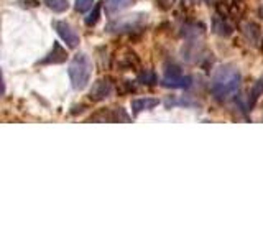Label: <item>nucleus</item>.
Wrapping results in <instances>:
<instances>
[{
  "instance_id": "obj_1",
  "label": "nucleus",
  "mask_w": 263,
  "mask_h": 247,
  "mask_svg": "<svg viewBox=\"0 0 263 247\" xmlns=\"http://www.w3.org/2000/svg\"><path fill=\"white\" fill-rule=\"evenodd\" d=\"M240 83H242V76L239 69L235 66L224 64L215 69L212 81H210V91H212L215 99L227 101V99H230L239 92Z\"/></svg>"
},
{
  "instance_id": "obj_2",
  "label": "nucleus",
  "mask_w": 263,
  "mask_h": 247,
  "mask_svg": "<svg viewBox=\"0 0 263 247\" xmlns=\"http://www.w3.org/2000/svg\"><path fill=\"white\" fill-rule=\"evenodd\" d=\"M91 73H92V64L87 55L79 53V55H76L71 59L68 75L72 83V88L76 91H82L87 88V84L91 81Z\"/></svg>"
},
{
  "instance_id": "obj_3",
  "label": "nucleus",
  "mask_w": 263,
  "mask_h": 247,
  "mask_svg": "<svg viewBox=\"0 0 263 247\" xmlns=\"http://www.w3.org/2000/svg\"><path fill=\"white\" fill-rule=\"evenodd\" d=\"M147 22V15L145 13H132V15H125L120 18H115L107 25V31L110 33H132L138 28H142Z\"/></svg>"
},
{
  "instance_id": "obj_4",
  "label": "nucleus",
  "mask_w": 263,
  "mask_h": 247,
  "mask_svg": "<svg viewBox=\"0 0 263 247\" xmlns=\"http://www.w3.org/2000/svg\"><path fill=\"white\" fill-rule=\"evenodd\" d=\"M53 25H55L56 33L66 43V46H68V48H76V46L79 45V35L76 33V30L72 28L68 22H63V20H56Z\"/></svg>"
},
{
  "instance_id": "obj_5",
  "label": "nucleus",
  "mask_w": 263,
  "mask_h": 247,
  "mask_svg": "<svg viewBox=\"0 0 263 247\" xmlns=\"http://www.w3.org/2000/svg\"><path fill=\"white\" fill-rule=\"evenodd\" d=\"M191 79L189 76H183L180 68L173 66V71H166V75L163 78V86L164 88H176V89H186L191 86Z\"/></svg>"
},
{
  "instance_id": "obj_6",
  "label": "nucleus",
  "mask_w": 263,
  "mask_h": 247,
  "mask_svg": "<svg viewBox=\"0 0 263 247\" xmlns=\"http://www.w3.org/2000/svg\"><path fill=\"white\" fill-rule=\"evenodd\" d=\"M66 59H68V53H66V50L58 42H55L53 43L51 51L41 59V61H38V64H59V63H64Z\"/></svg>"
},
{
  "instance_id": "obj_7",
  "label": "nucleus",
  "mask_w": 263,
  "mask_h": 247,
  "mask_svg": "<svg viewBox=\"0 0 263 247\" xmlns=\"http://www.w3.org/2000/svg\"><path fill=\"white\" fill-rule=\"evenodd\" d=\"M112 94V84L109 83V79H99V81L94 83L91 89V99L94 101H104Z\"/></svg>"
},
{
  "instance_id": "obj_8",
  "label": "nucleus",
  "mask_w": 263,
  "mask_h": 247,
  "mask_svg": "<svg viewBox=\"0 0 263 247\" xmlns=\"http://www.w3.org/2000/svg\"><path fill=\"white\" fill-rule=\"evenodd\" d=\"M158 104H160V101H158V99H153V97L135 99V101H132V112H134L135 116H138V114H142V112H145V111L155 109Z\"/></svg>"
},
{
  "instance_id": "obj_9",
  "label": "nucleus",
  "mask_w": 263,
  "mask_h": 247,
  "mask_svg": "<svg viewBox=\"0 0 263 247\" xmlns=\"http://www.w3.org/2000/svg\"><path fill=\"white\" fill-rule=\"evenodd\" d=\"M134 2L135 0H105L104 5H105V12H107L109 15H115V13L128 9Z\"/></svg>"
},
{
  "instance_id": "obj_10",
  "label": "nucleus",
  "mask_w": 263,
  "mask_h": 247,
  "mask_svg": "<svg viewBox=\"0 0 263 247\" xmlns=\"http://www.w3.org/2000/svg\"><path fill=\"white\" fill-rule=\"evenodd\" d=\"M212 30L217 33V35H222V37H229L230 33H232V26H230L227 22H224L222 18L219 17H214L212 20Z\"/></svg>"
},
{
  "instance_id": "obj_11",
  "label": "nucleus",
  "mask_w": 263,
  "mask_h": 247,
  "mask_svg": "<svg viewBox=\"0 0 263 247\" xmlns=\"http://www.w3.org/2000/svg\"><path fill=\"white\" fill-rule=\"evenodd\" d=\"M45 4L50 10L56 12V13H63L68 10V7H69L68 0H45Z\"/></svg>"
},
{
  "instance_id": "obj_12",
  "label": "nucleus",
  "mask_w": 263,
  "mask_h": 247,
  "mask_svg": "<svg viewBox=\"0 0 263 247\" xmlns=\"http://www.w3.org/2000/svg\"><path fill=\"white\" fill-rule=\"evenodd\" d=\"M101 9H102V2L96 4L94 9H92V12L84 18V23L87 26H94L99 22V18H101Z\"/></svg>"
},
{
  "instance_id": "obj_13",
  "label": "nucleus",
  "mask_w": 263,
  "mask_h": 247,
  "mask_svg": "<svg viewBox=\"0 0 263 247\" xmlns=\"http://www.w3.org/2000/svg\"><path fill=\"white\" fill-rule=\"evenodd\" d=\"M261 94H263V76L258 78V81L253 84L252 91H250V101H248V104L253 105L256 102V99H258Z\"/></svg>"
},
{
  "instance_id": "obj_14",
  "label": "nucleus",
  "mask_w": 263,
  "mask_h": 247,
  "mask_svg": "<svg viewBox=\"0 0 263 247\" xmlns=\"http://www.w3.org/2000/svg\"><path fill=\"white\" fill-rule=\"evenodd\" d=\"M245 33H247V38L253 45H256V42H260V35H261V33H260V28L255 23H247L245 25Z\"/></svg>"
},
{
  "instance_id": "obj_15",
  "label": "nucleus",
  "mask_w": 263,
  "mask_h": 247,
  "mask_svg": "<svg viewBox=\"0 0 263 247\" xmlns=\"http://www.w3.org/2000/svg\"><path fill=\"white\" fill-rule=\"evenodd\" d=\"M92 4H94V0H76L74 9L79 13H84V12H87L89 9H92Z\"/></svg>"
},
{
  "instance_id": "obj_16",
  "label": "nucleus",
  "mask_w": 263,
  "mask_h": 247,
  "mask_svg": "<svg viewBox=\"0 0 263 247\" xmlns=\"http://www.w3.org/2000/svg\"><path fill=\"white\" fill-rule=\"evenodd\" d=\"M140 81H142L143 84H155V83H156V79H155V75H153V73L145 71L143 75H140Z\"/></svg>"
}]
</instances>
